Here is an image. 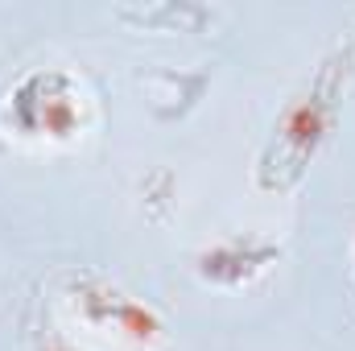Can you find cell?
Listing matches in <instances>:
<instances>
[{"mask_svg": "<svg viewBox=\"0 0 355 351\" xmlns=\"http://www.w3.org/2000/svg\"><path fill=\"white\" fill-rule=\"evenodd\" d=\"M8 124L21 137L71 141L83 128V91L58 67L29 71L8 95Z\"/></svg>", "mask_w": 355, "mask_h": 351, "instance_id": "2", "label": "cell"}, {"mask_svg": "<svg viewBox=\"0 0 355 351\" xmlns=\"http://www.w3.org/2000/svg\"><path fill=\"white\" fill-rule=\"evenodd\" d=\"M71 298L79 306V314L95 323L99 331H116L132 343H157L162 339V323L149 306L132 302L124 289H116L112 281L95 277V273H79L71 281Z\"/></svg>", "mask_w": 355, "mask_h": 351, "instance_id": "3", "label": "cell"}, {"mask_svg": "<svg viewBox=\"0 0 355 351\" xmlns=\"http://www.w3.org/2000/svg\"><path fill=\"white\" fill-rule=\"evenodd\" d=\"M281 257V244L261 240V236H227L211 248L198 252V277L202 281H215V285H244L252 281L257 273H265L268 264Z\"/></svg>", "mask_w": 355, "mask_h": 351, "instance_id": "4", "label": "cell"}, {"mask_svg": "<svg viewBox=\"0 0 355 351\" xmlns=\"http://www.w3.org/2000/svg\"><path fill=\"white\" fill-rule=\"evenodd\" d=\"M352 79H355V33H347L318 58L310 79L293 91V99L277 116L265 149L257 157V186L261 190L285 194L306 178L310 162L318 157V149L335 132V120H339V108H343V95L352 87Z\"/></svg>", "mask_w": 355, "mask_h": 351, "instance_id": "1", "label": "cell"}]
</instances>
